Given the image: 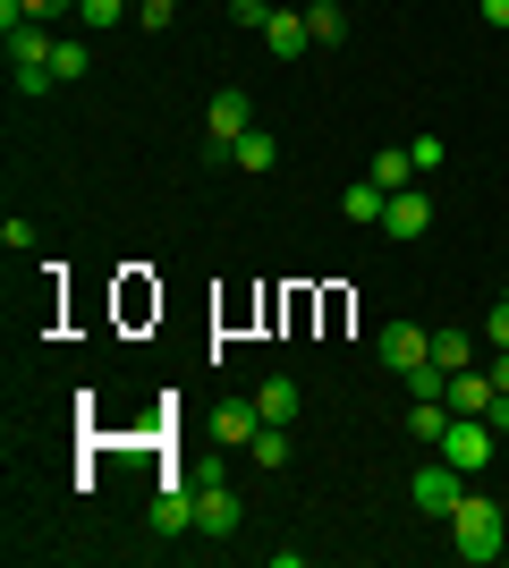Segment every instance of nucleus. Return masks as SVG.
<instances>
[{
	"instance_id": "1",
	"label": "nucleus",
	"mask_w": 509,
	"mask_h": 568,
	"mask_svg": "<svg viewBox=\"0 0 509 568\" xmlns=\"http://www.w3.org/2000/svg\"><path fill=\"white\" fill-rule=\"evenodd\" d=\"M450 551H459V560H476V568L501 560V551H509V509H492V500L467 484V500L450 509Z\"/></svg>"
},
{
	"instance_id": "2",
	"label": "nucleus",
	"mask_w": 509,
	"mask_h": 568,
	"mask_svg": "<svg viewBox=\"0 0 509 568\" xmlns=\"http://www.w3.org/2000/svg\"><path fill=\"white\" fill-rule=\"evenodd\" d=\"M467 484H476V475H459V467H450V458H425V467H416L408 475V500H416V509H425V518H450V509H459V500H467Z\"/></svg>"
},
{
	"instance_id": "3",
	"label": "nucleus",
	"mask_w": 509,
	"mask_h": 568,
	"mask_svg": "<svg viewBox=\"0 0 509 568\" xmlns=\"http://www.w3.org/2000/svg\"><path fill=\"white\" fill-rule=\"evenodd\" d=\"M246 128H255V102H246L238 85H221L213 111H204V136H213V144H204V162H230V144H238Z\"/></svg>"
},
{
	"instance_id": "4",
	"label": "nucleus",
	"mask_w": 509,
	"mask_h": 568,
	"mask_svg": "<svg viewBox=\"0 0 509 568\" xmlns=\"http://www.w3.org/2000/svg\"><path fill=\"white\" fill-rule=\"evenodd\" d=\"M492 442H501V433H492L485 416H450V433H441L434 450L450 458L459 475H485V467H492Z\"/></svg>"
},
{
	"instance_id": "5",
	"label": "nucleus",
	"mask_w": 509,
	"mask_h": 568,
	"mask_svg": "<svg viewBox=\"0 0 509 568\" xmlns=\"http://www.w3.org/2000/svg\"><path fill=\"white\" fill-rule=\"evenodd\" d=\"M434 230V204H425V187H399L383 213V237H399V246H416V237Z\"/></svg>"
},
{
	"instance_id": "6",
	"label": "nucleus",
	"mask_w": 509,
	"mask_h": 568,
	"mask_svg": "<svg viewBox=\"0 0 509 568\" xmlns=\"http://www.w3.org/2000/svg\"><path fill=\"white\" fill-rule=\"evenodd\" d=\"M238 493H230V484H204V493H195V535H221V544H230V535H238Z\"/></svg>"
},
{
	"instance_id": "7",
	"label": "nucleus",
	"mask_w": 509,
	"mask_h": 568,
	"mask_svg": "<svg viewBox=\"0 0 509 568\" xmlns=\"http://www.w3.org/2000/svg\"><path fill=\"white\" fill-rule=\"evenodd\" d=\"M434 356V332H416V323H383V365L390 374H416Z\"/></svg>"
},
{
	"instance_id": "8",
	"label": "nucleus",
	"mask_w": 509,
	"mask_h": 568,
	"mask_svg": "<svg viewBox=\"0 0 509 568\" xmlns=\"http://www.w3.org/2000/svg\"><path fill=\"white\" fill-rule=\"evenodd\" d=\"M153 535H195V493L179 484V475L153 493Z\"/></svg>"
},
{
	"instance_id": "9",
	"label": "nucleus",
	"mask_w": 509,
	"mask_h": 568,
	"mask_svg": "<svg viewBox=\"0 0 509 568\" xmlns=\"http://www.w3.org/2000/svg\"><path fill=\"white\" fill-rule=\"evenodd\" d=\"M213 433H221V450H246V442L264 433V407H255V399H221Z\"/></svg>"
},
{
	"instance_id": "10",
	"label": "nucleus",
	"mask_w": 509,
	"mask_h": 568,
	"mask_svg": "<svg viewBox=\"0 0 509 568\" xmlns=\"http://www.w3.org/2000/svg\"><path fill=\"white\" fill-rule=\"evenodd\" d=\"M51 51H60V43H51V26L26 18L18 34H9V69H51ZM51 85H60V77H51Z\"/></svg>"
},
{
	"instance_id": "11",
	"label": "nucleus",
	"mask_w": 509,
	"mask_h": 568,
	"mask_svg": "<svg viewBox=\"0 0 509 568\" xmlns=\"http://www.w3.org/2000/svg\"><path fill=\"white\" fill-rule=\"evenodd\" d=\"M264 43L281 51V60H297V51H315V26H306V9H272V18H264Z\"/></svg>"
},
{
	"instance_id": "12",
	"label": "nucleus",
	"mask_w": 509,
	"mask_h": 568,
	"mask_svg": "<svg viewBox=\"0 0 509 568\" xmlns=\"http://www.w3.org/2000/svg\"><path fill=\"white\" fill-rule=\"evenodd\" d=\"M365 179H374V187H383V195L416 187V153H408V144H383V153H374V170H365Z\"/></svg>"
},
{
	"instance_id": "13",
	"label": "nucleus",
	"mask_w": 509,
	"mask_h": 568,
	"mask_svg": "<svg viewBox=\"0 0 509 568\" xmlns=\"http://www.w3.org/2000/svg\"><path fill=\"white\" fill-rule=\"evenodd\" d=\"M339 213L357 221V230H383V213H390V195H383V187H374V179H357V187L339 195Z\"/></svg>"
},
{
	"instance_id": "14",
	"label": "nucleus",
	"mask_w": 509,
	"mask_h": 568,
	"mask_svg": "<svg viewBox=\"0 0 509 568\" xmlns=\"http://www.w3.org/2000/svg\"><path fill=\"white\" fill-rule=\"evenodd\" d=\"M485 407H492V374H476V365L450 374V416H485Z\"/></svg>"
},
{
	"instance_id": "15",
	"label": "nucleus",
	"mask_w": 509,
	"mask_h": 568,
	"mask_svg": "<svg viewBox=\"0 0 509 568\" xmlns=\"http://www.w3.org/2000/svg\"><path fill=\"white\" fill-rule=\"evenodd\" d=\"M230 162H238V170H246V179H264V170H272V162H281V144H272V136H264V128H246V136H238V144H230Z\"/></svg>"
},
{
	"instance_id": "16",
	"label": "nucleus",
	"mask_w": 509,
	"mask_h": 568,
	"mask_svg": "<svg viewBox=\"0 0 509 568\" xmlns=\"http://www.w3.org/2000/svg\"><path fill=\"white\" fill-rule=\"evenodd\" d=\"M408 433L425 442V450H434L441 433H450V399H408Z\"/></svg>"
},
{
	"instance_id": "17",
	"label": "nucleus",
	"mask_w": 509,
	"mask_h": 568,
	"mask_svg": "<svg viewBox=\"0 0 509 568\" xmlns=\"http://www.w3.org/2000/svg\"><path fill=\"white\" fill-rule=\"evenodd\" d=\"M255 407H264V425H289V416H297V382H289V374H272L264 390H255Z\"/></svg>"
},
{
	"instance_id": "18",
	"label": "nucleus",
	"mask_w": 509,
	"mask_h": 568,
	"mask_svg": "<svg viewBox=\"0 0 509 568\" xmlns=\"http://www.w3.org/2000/svg\"><path fill=\"white\" fill-rule=\"evenodd\" d=\"M425 365H441V374H467V365H476V339H467V332H434V356H425Z\"/></svg>"
},
{
	"instance_id": "19",
	"label": "nucleus",
	"mask_w": 509,
	"mask_h": 568,
	"mask_svg": "<svg viewBox=\"0 0 509 568\" xmlns=\"http://www.w3.org/2000/svg\"><path fill=\"white\" fill-rule=\"evenodd\" d=\"M77 18H85V34H102V26L136 18V0H77Z\"/></svg>"
},
{
	"instance_id": "20",
	"label": "nucleus",
	"mask_w": 509,
	"mask_h": 568,
	"mask_svg": "<svg viewBox=\"0 0 509 568\" xmlns=\"http://www.w3.org/2000/svg\"><path fill=\"white\" fill-rule=\"evenodd\" d=\"M246 450H255V467H289V425H264Z\"/></svg>"
},
{
	"instance_id": "21",
	"label": "nucleus",
	"mask_w": 509,
	"mask_h": 568,
	"mask_svg": "<svg viewBox=\"0 0 509 568\" xmlns=\"http://www.w3.org/2000/svg\"><path fill=\"white\" fill-rule=\"evenodd\" d=\"M306 26H315V43H339V34H348V18H339V0H315V9H306Z\"/></svg>"
},
{
	"instance_id": "22",
	"label": "nucleus",
	"mask_w": 509,
	"mask_h": 568,
	"mask_svg": "<svg viewBox=\"0 0 509 568\" xmlns=\"http://www.w3.org/2000/svg\"><path fill=\"white\" fill-rule=\"evenodd\" d=\"M51 77H60V85H69V77H85V43H60V51H51Z\"/></svg>"
},
{
	"instance_id": "23",
	"label": "nucleus",
	"mask_w": 509,
	"mask_h": 568,
	"mask_svg": "<svg viewBox=\"0 0 509 568\" xmlns=\"http://www.w3.org/2000/svg\"><path fill=\"white\" fill-rule=\"evenodd\" d=\"M408 153H416V179H434V170H441V136H408Z\"/></svg>"
},
{
	"instance_id": "24",
	"label": "nucleus",
	"mask_w": 509,
	"mask_h": 568,
	"mask_svg": "<svg viewBox=\"0 0 509 568\" xmlns=\"http://www.w3.org/2000/svg\"><path fill=\"white\" fill-rule=\"evenodd\" d=\"M170 9H179V0H136V26H145V34H162Z\"/></svg>"
},
{
	"instance_id": "25",
	"label": "nucleus",
	"mask_w": 509,
	"mask_h": 568,
	"mask_svg": "<svg viewBox=\"0 0 509 568\" xmlns=\"http://www.w3.org/2000/svg\"><path fill=\"white\" fill-rule=\"evenodd\" d=\"M69 9H77V0H18V18H43V26H51V18H69Z\"/></svg>"
},
{
	"instance_id": "26",
	"label": "nucleus",
	"mask_w": 509,
	"mask_h": 568,
	"mask_svg": "<svg viewBox=\"0 0 509 568\" xmlns=\"http://www.w3.org/2000/svg\"><path fill=\"white\" fill-rule=\"evenodd\" d=\"M230 18H238V26H255V34H264V18H272V0H230Z\"/></svg>"
},
{
	"instance_id": "27",
	"label": "nucleus",
	"mask_w": 509,
	"mask_h": 568,
	"mask_svg": "<svg viewBox=\"0 0 509 568\" xmlns=\"http://www.w3.org/2000/svg\"><path fill=\"white\" fill-rule=\"evenodd\" d=\"M476 9H485V26H492V34H509V0H476Z\"/></svg>"
},
{
	"instance_id": "28",
	"label": "nucleus",
	"mask_w": 509,
	"mask_h": 568,
	"mask_svg": "<svg viewBox=\"0 0 509 568\" xmlns=\"http://www.w3.org/2000/svg\"><path fill=\"white\" fill-rule=\"evenodd\" d=\"M485 339H492V348H509V297L492 306V332H485Z\"/></svg>"
},
{
	"instance_id": "29",
	"label": "nucleus",
	"mask_w": 509,
	"mask_h": 568,
	"mask_svg": "<svg viewBox=\"0 0 509 568\" xmlns=\"http://www.w3.org/2000/svg\"><path fill=\"white\" fill-rule=\"evenodd\" d=\"M492 390H509V348H492Z\"/></svg>"
},
{
	"instance_id": "30",
	"label": "nucleus",
	"mask_w": 509,
	"mask_h": 568,
	"mask_svg": "<svg viewBox=\"0 0 509 568\" xmlns=\"http://www.w3.org/2000/svg\"><path fill=\"white\" fill-rule=\"evenodd\" d=\"M501 297H509V281H501Z\"/></svg>"
}]
</instances>
